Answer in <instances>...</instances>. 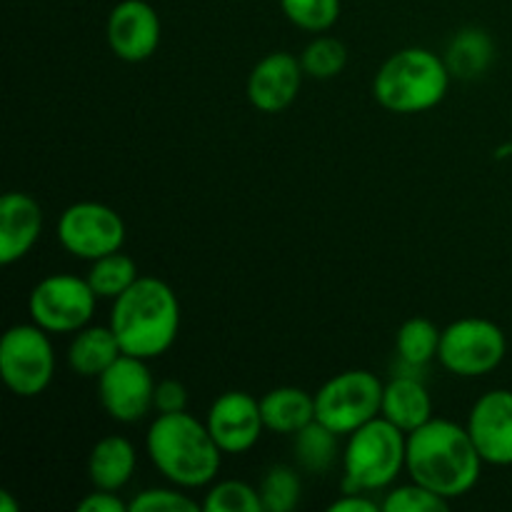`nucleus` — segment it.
<instances>
[{
	"instance_id": "f3484780",
	"label": "nucleus",
	"mask_w": 512,
	"mask_h": 512,
	"mask_svg": "<svg viewBox=\"0 0 512 512\" xmlns=\"http://www.w3.org/2000/svg\"><path fill=\"white\" fill-rule=\"evenodd\" d=\"M138 453L123 435H108L93 445L88 455V478L93 488L120 493L133 480Z\"/></svg>"
},
{
	"instance_id": "a211bd4d",
	"label": "nucleus",
	"mask_w": 512,
	"mask_h": 512,
	"mask_svg": "<svg viewBox=\"0 0 512 512\" xmlns=\"http://www.w3.org/2000/svg\"><path fill=\"white\" fill-rule=\"evenodd\" d=\"M380 415L403 433H413L420 425L433 420V400L428 388L415 375H398L385 383Z\"/></svg>"
},
{
	"instance_id": "0eeeda50",
	"label": "nucleus",
	"mask_w": 512,
	"mask_h": 512,
	"mask_svg": "<svg viewBox=\"0 0 512 512\" xmlns=\"http://www.w3.org/2000/svg\"><path fill=\"white\" fill-rule=\"evenodd\" d=\"M0 375L18 398H38L55 375V350L50 333L33 320L13 325L0 340Z\"/></svg>"
},
{
	"instance_id": "ddd939ff",
	"label": "nucleus",
	"mask_w": 512,
	"mask_h": 512,
	"mask_svg": "<svg viewBox=\"0 0 512 512\" xmlns=\"http://www.w3.org/2000/svg\"><path fill=\"white\" fill-rule=\"evenodd\" d=\"M108 45L125 63H145L160 48V15L145 0H120L108 15Z\"/></svg>"
},
{
	"instance_id": "7ed1b4c3",
	"label": "nucleus",
	"mask_w": 512,
	"mask_h": 512,
	"mask_svg": "<svg viewBox=\"0 0 512 512\" xmlns=\"http://www.w3.org/2000/svg\"><path fill=\"white\" fill-rule=\"evenodd\" d=\"M145 450L155 470L170 485L183 490L205 488L213 483L225 455L210 435L208 425L188 410L158 415L145 435Z\"/></svg>"
},
{
	"instance_id": "1a4fd4ad",
	"label": "nucleus",
	"mask_w": 512,
	"mask_h": 512,
	"mask_svg": "<svg viewBox=\"0 0 512 512\" xmlns=\"http://www.w3.org/2000/svg\"><path fill=\"white\" fill-rule=\"evenodd\" d=\"M98 305V295L88 278L55 273L40 280L28 298V313L35 325L48 333H78L90 325Z\"/></svg>"
},
{
	"instance_id": "2f4dec72",
	"label": "nucleus",
	"mask_w": 512,
	"mask_h": 512,
	"mask_svg": "<svg viewBox=\"0 0 512 512\" xmlns=\"http://www.w3.org/2000/svg\"><path fill=\"white\" fill-rule=\"evenodd\" d=\"M78 512H130V503H125L118 493L93 488V493L78 503Z\"/></svg>"
},
{
	"instance_id": "bb28decb",
	"label": "nucleus",
	"mask_w": 512,
	"mask_h": 512,
	"mask_svg": "<svg viewBox=\"0 0 512 512\" xmlns=\"http://www.w3.org/2000/svg\"><path fill=\"white\" fill-rule=\"evenodd\" d=\"M208 512H263L260 490L245 480H220L203 500Z\"/></svg>"
},
{
	"instance_id": "9b49d317",
	"label": "nucleus",
	"mask_w": 512,
	"mask_h": 512,
	"mask_svg": "<svg viewBox=\"0 0 512 512\" xmlns=\"http://www.w3.org/2000/svg\"><path fill=\"white\" fill-rule=\"evenodd\" d=\"M155 380L148 360L120 355L98 378V400L115 423H140L153 408Z\"/></svg>"
},
{
	"instance_id": "b1692460",
	"label": "nucleus",
	"mask_w": 512,
	"mask_h": 512,
	"mask_svg": "<svg viewBox=\"0 0 512 512\" xmlns=\"http://www.w3.org/2000/svg\"><path fill=\"white\" fill-rule=\"evenodd\" d=\"M85 278H88L90 288L98 295V300H115L140 278V270L130 255L118 250V253L93 260Z\"/></svg>"
},
{
	"instance_id": "c756f323",
	"label": "nucleus",
	"mask_w": 512,
	"mask_h": 512,
	"mask_svg": "<svg viewBox=\"0 0 512 512\" xmlns=\"http://www.w3.org/2000/svg\"><path fill=\"white\" fill-rule=\"evenodd\" d=\"M200 510V503H195L183 488H148L140 490L130 500V512H195Z\"/></svg>"
},
{
	"instance_id": "f257e3e1",
	"label": "nucleus",
	"mask_w": 512,
	"mask_h": 512,
	"mask_svg": "<svg viewBox=\"0 0 512 512\" xmlns=\"http://www.w3.org/2000/svg\"><path fill=\"white\" fill-rule=\"evenodd\" d=\"M405 470L410 480L425 485L445 500H458L478 485L483 458L465 425L433 418L408 433Z\"/></svg>"
},
{
	"instance_id": "39448f33",
	"label": "nucleus",
	"mask_w": 512,
	"mask_h": 512,
	"mask_svg": "<svg viewBox=\"0 0 512 512\" xmlns=\"http://www.w3.org/2000/svg\"><path fill=\"white\" fill-rule=\"evenodd\" d=\"M408 433L378 415L348 435L343 448V488L375 493L393 488L405 470Z\"/></svg>"
},
{
	"instance_id": "7c9ffc66",
	"label": "nucleus",
	"mask_w": 512,
	"mask_h": 512,
	"mask_svg": "<svg viewBox=\"0 0 512 512\" xmlns=\"http://www.w3.org/2000/svg\"><path fill=\"white\" fill-rule=\"evenodd\" d=\"M153 408L158 415L183 413V410H188V388L175 378L160 380V383H155Z\"/></svg>"
},
{
	"instance_id": "cd10ccee",
	"label": "nucleus",
	"mask_w": 512,
	"mask_h": 512,
	"mask_svg": "<svg viewBox=\"0 0 512 512\" xmlns=\"http://www.w3.org/2000/svg\"><path fill=\"white\" fill-rule=\"evenodd\" d=\"M285 18L308 33H325L340 18V0H280Z\"/></svg>"
},
{
	"instance_id": "393cba45",
	"label": "nucleus",
	"mask_w": 512,
	"mask_h": 512,
	"mask_svg": "<svg viewBox=\"0 0 512 512\" xmlns=\"http://www.w3.org/2000/svg\"><path fill=\"white\" fill-rule=\"evenodd\" d=\"M300 63H303L305 75L313 80L338 78L348 65V48L343 40L318 33V38L310 40L300 53Z\"/></svg>"
},
{
	"instance_id": "c85d7f7f",
	"label": "nucleus",
	"mask_w": 512,
	"mask_h": 512,
	"mask_svg": "<svg viewBox=\"0 0 512 512\" xmlns=\"http://www.w3.org/2000/svg\"><path fill=\"white\" fill-rule=\"evenodd\" d=\"M448 508L450 500L440 498L438 493L415 483V480H410L408 485L388 488V495L383 498L385 512H445Z\"/></svg>"
},
{
	"instance_id": "20e7f679",
	"label": "nucleus",
	"mask_w": 512,
	"mask_h": 512,
	"mask_svg": "<svg viewBox=\"0 0 512 512\" xmlns=\"http://www.w3.org/2000/svg\"><path fill=\"white\" fill-rule=\"evenodd\" d=\"M450 70L445 58L428 48H403L390 55L373 78V95L385 110L418 115L433 110L448 95Z\"/></svg>"
},
{
	"instance_id": "aec40b11",
	"label": "nucleus",
	"mask_w": 512,
	"mask_h": 512,
	"mask_svg": "<svg viewBox=\"0 0 512 512\" xmlns=\"http://www.w3.org/2000/svg\"><path fill=\"white\" fill-rule=\"evenodd\" d=\"M260 413H263L265 430L295 435L315 420V395L295 385L273 388L260 398Z\"/></svg>"
},
{
	"instance_id": "9d476101",
	"label": "nucleus",
	"mask_w": 512,
	"mask_h": 512,
	"mask_svg": "<svg viewBox=\"0 0 512 512\" xmlns=\"http://www.w3.org/2000/svg\"><path fill=\"white\" fill-rule=\"evenodd\" d=\"M125 220L118 210L95 200L73 203L60 213L58 240L73 258L93 260L118 253L125 245Z\"/></svg>"
},
{
	"instance_id": "5701e85b",
	"label": "nucleus",
	"mask_w": 512,
	"mask_h": 512,
	"mask_svg": "<svg viewBox=\"0 0 512 512\" xmlns=\"http://www.w3.org/2000/svg\"><path fill=\"white\" fill-rule=\"evenodd\" d=\"M440 335L443 330L428 318H410L405 320L395 335V350L398 358L408 368H425L430 360L438 358Z\"/></svg>"
},
{
	"instance_id": "423d86ee",
	"label": "nucleus",
	"mask_w": 512,
	"mask_h": 512,
	"mask_svg": "<svg viewBox=\"0 0 512 512\" xmlns=\"http://www.w3.org/2000/svg\"><path fill=\"white\" fill-rule=\"evenodd\" d=\"M385 383L370 370H345L315 393V420L348 438L383 408Z\"/></svg>"
},
{
	"instance_id": "412c9836",
	"label": "nucleus",
	"mask_w": 512,
	"mask_h": 512,
	"mask_svg": "<svg viewBox=\"0 0 512 512\" xmlns=\"http://www.w3.org/2000/svg\"><path fill=\"white\" fill-rule=\"evenodd\" d=\"M495 58V43L485 30L463 28L455 33L445 50V65L450 75L463 80H475L488 73L490 63Z\"/></svg>"
},
{
	"instance_id": "a878e982",
	"label": "nucleus",
	"mask_w": 512,
	"mask_h": 512,
	"mask_svg": "<svg viewBox=\"0 0 512 512\" xmlns=\"http://www.w3.org/2000/svg\"><path fill=\"white\" fill-rule=\"evenodd\" d=\"M260 500L265 512H293L300 503L303 480L290 465H273L260 480Z\"/></svg>"
},
{
	"instance_id": "4468645a",
	"label": "nucleus",
	"mask_w": 512,
	"mask_h": 512,
	"mask_svg": "<svg viewBox=\"0 0 512 512\" xmlns=\"http://www.w3.org/2000/svg\"><path fill=\"white\" fill-rule=\"evenodd\" d=\"M468 433L488 465H512V390H490L475 400L468 415Z\"/></svg>"
},
{
	"instance_id": "f03ea898",
	"label": "nucleus",
	"mask_w": 512,
	"mask_h": 512,
	"mask_svg": "<svg viewBox=\"0 0 512 512\" xmlns=\"http://www.w3.org/2000/svg\"><path fill=\"white\" fill-rule=\"evenodd\" d=\"M110 328L125 355L153 360L173 348L180 333V300L165 280L140 275L113 300Z\"/></svg>"
},
{
	"instance_id": "dca6fc26",
	"label": "nucleus",
	"mask_w": 512,
	"mask_h": 512,
	"mask_svg": "<svg viewBox=\"0 0 512 512\" xmlns=\"http://www.w3.org/2000/svg\"><path fill=\"white\" fill-rule=\"evenodd\" d=\"M43 233V210L28 193L10 190L0 200V263L23 260Z\"/></svg>"
},
{
	"instance_id": "2eb2a0df",
	"label": "nucleus",
	"mask_w": 512,
	"mask_h": 512,
	"mask_svg": "<svg viewBox=\"0 0 512 512\" xmlns=\"http://www.w3.org/2000/svg\"><path fill=\"white\" fill-rule=\"evenodd\" d=\"M305 70L300 58L285 50L265 55L248 78V100L260 113H283L295 103Z\"/></svg>"
},
{
	"instance_id": "6ab92c4d",
	"label": "nucleus",
	"mask_w": 512,
	"mask_h": 512,
	"mask_svg": "<svg viewBox=\"0 0 512 512\" xmlns=\"http://www.w3.org/2000/svg\"><path fill=\"white\" fill-rule=\"evenodd\" d=\"M123 355L110 325H85L68 345V365L80 378L98 380Z\"/></svg>"
},
{
	"instance_id": "473e14b6",
	"label": "nucleus",
	"mask_w": 512,
	"mask_h": 512,
	"mask_svg": "<svg viewBox=\"0 0 512 512\" xmlns=\"http://www.w3.org/2000/svg\"><path fill=\"white\" fill-rule=\"evenodd\" d=\"M345 495H340L330 512H378L383 510V503H375L373 498H368V493H360V490H343Z\"/></svg>"
},
{
	"instance_id": "72a5a7b5",
	"label": "nucleus",
	"mask_w": 512,
	"mask_h": 512,
	"mask_svg": "<svg viewBox=\"0 0 512 512\" xmlns=\"http://www.w3.org/2000/svg\"><path fill=\"white\" fill-rule=\"evenodd\" d=\"M18 510H20V505L13 503V498H10L8 490H3V493H0V512H18Z\"/></svg>"
},
{
	"instance_id": "4be33fe9",
	"label": "nucleus",
	"mask_w": 512,
	"mask_h": 512,
	"mask_svg": "<svg viewBox=\"0 0 512 512\" xmlns=\"http://www.w3.org/2000/svg\"><path fill=\"white\" fill-rule=\"evenodd\" d=\"M293 453L295 463L305 470V473L323 475L335 465L340 453V435L323 425L320 420H313L305 425L303 430L293 435Z\"/></svg>"
},
{
	"instance_id": "6e6552de",
	"label": "nucleus",
	"mask_w": 512,
	"mask_h": 512,
	"mask_svg": "<svg viewBox=\"0 0 512 512\" xmlns=\"http://www.w3.org/2000/svg\"><path fill=\"white\" fill-rule=\"evenodd\" d=\"M508 355V338L503 328L488 318H460L443 328L438 360L458 378H483Z\"/></svg>"
},
{
	"instance_id": "f8f14e48",
	"label": "nucleus",
	"mask_w": 512,
	"mask_h": 512,
	"mask_svg": "<svg viewBox=\"0 0 512 512\" xmlns=\"http://www.w3.org/2000/svg\"><path fill=\"white\" fill-rule=\"evenodd\" d=\"M205 425L225 455L248 453L265 430L260 400L243 390H228L210 405Z\"/></svg>"
}]
</instances>
